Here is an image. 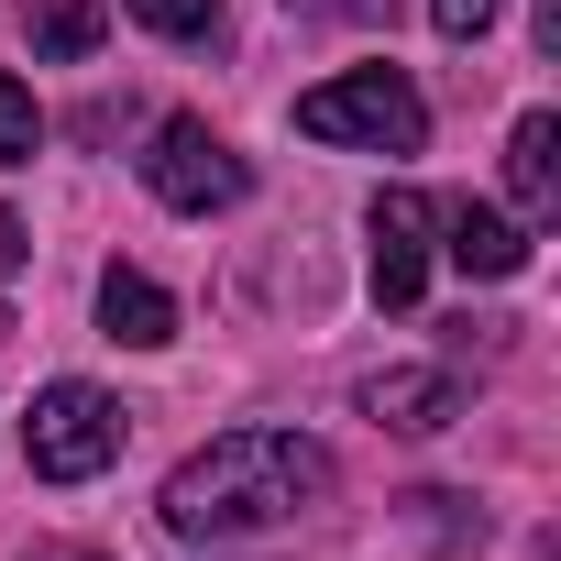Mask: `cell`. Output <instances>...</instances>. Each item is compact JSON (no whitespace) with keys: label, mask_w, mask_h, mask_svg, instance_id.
I'll return each instance as SVG.
<instances>
[{"label":"cell","mask_w":561,"mask_h":561,"mask_svg":"<svg viewBox=\"0 0 561 561\" xmlns=\"http://www.w3.org/2000/svg\"><path fill=\"white\" fill-rule=\"evenodd\" d=\"M320 495H331V451L309 430H220L209 451H187L165 473V528L231 550V539H264V528L309 517Z\"/></svg>","instance_id":"1"},{"label":"cell","mask_w":561,"mask_h":561,"mask_svg":"<svg viewBox=\"0 0 561 561\" xmlns=\"http://www.w3.org/2000/svg\"><path fill=\"white\" fill-rule=\"evenodd\" d=\"M298 133L309 144H364V154H419L430 144V100L397 78V67H342L298 100Z\"/></svg>","instance_id":"2"},{"label":"cell","mask_w":561,"mask_h":561,"mask_svg":"<svg viewBox=\"0 0 561 561\" xmlns=\"http://www.w3.org/2000/svg\"><path fill=\"white\" fill-rule=\"evenodd\" d=\"M122 440H133V419H122V397L89 386V375H56V386L34 397V419H23V462H34L45 484H89V473H111Z\"/></svg>","instance_id":"3"},{"label":"cell","mask_w":561,"mask_h":561,"mask_svg":"<svg viewBox=\"0 0 561 561\" xmlns=\"http://www.w3.org/2000/svg\"><path fill=\"white\" fill-rule=\"evenodd\" d=\"M144 187L165 198V209H187V220H209V209H231L242 187H253V165L198 122V111H165L154 122V144H144Z\"/></svg>","instance_id":"4"},{"label":"cell","mask_w":561,"mask_h":561,"mask_svg":"<svg viewBox=\"0 0 561 561\" xmlns=\"http://www.w3.org/2000/svg\"><path fill=\"white\" fill-rule=\"evenodd\" d=\"M364 231H375V309H419V287H430V198L419 187H386L375 209H364Z\"/></svg>","instance_id":"5"},{"label":"cell","mask_w":561,"mask_h":561,"mask_svg":"<svg viewBox=\"0 0 561 561\" xmlns=\"http://www.w3.org/2000/svg\"><path fill=\"white\" fill-rule=\"evenodd\" d=\"M430 231H440V253H451L462 275H484V287L528 275V231H517L506 209H484V198H462V209H430Z\"/></svg>","instance_id":"6"},{"label":"cell","mask_w":561,"mask_h":561,"mask_svg":"<svg viewBox=\"0 0 561 561\" xmlns=\"http://www.w3.org/2000/svg\"><path fill=\"white\" fill-rule=\"evenodd\" d=\"M451 408H462V386H451L440 364H386V375H364V419H375V430H451Z\"/></svg>","instance_id":"7"},{"label":"cell","mask_w":561,"mask_h":561,"mask_svg":"<svg viewBox=\"0 0 561 561\" xmlns=\"http://www.w3.org/2000/svg\"><path fill=\"white\" fill-rule=\"evenodd\" d=\"M100 331H111L122 353H165V342H176V298L154 287L144 264H111V275H100Z\"/></svg>","instance_id":"8"},{"label":"cell","mask_w":561,"mask_h":561,"mask_svg":"<svg viewBox=\"0 0 561 561\" xmlns=\"http://www.w3.org/2000/svg\"><path fill=\"white\" fill-rule=\"evenodd\" d=\"M506 187H517V209H528V220H550V209H561V122H550V111H528V122L506 133Z\"/></svg>","instance_id":"9"},{"label":"cell","mask_w":561,"mask_h":561,"mask_svg":"<svg viewBox=\"0 0 561 561\" xmlns=\"http://www.w3.org/2000/svg\"><path fill=\"white\" fill-rule=\"evenodd\" d=\"M100 34H111V12H100V0H23V45H34L45 67L100 56Z\"/></svg>","instance_id":"10"},{"label":"cell","mask_w":561,"mask_h":561,"mask_svg":"<svg viewBox=\"0 0 561 561\" xmlns=\"http://www.w3.org/2000/svg\"><path fill=\"white\" fill-rule=\"evenodd\" d=\"M122 12H133L144 34H165V45H209V34H220V0H122Z\"/></svg>","instance_id":"11"},{"label":"cell","mask_w":561,"mask_h":561,"mask_svg":"<svg viewBox=\"0 0 561 561\" xmlns=\"http://www.w3.org/2000/svg\"><path fill=\"white\" fill-rule=\"evenodd\" d=\"M34 144H45V111H34V89L0 67V165H34Z\"/></svg>","instance_id":"12"},{"label":"cell","mask_w":561,"mask_h":561,"mask_svg":"<svg viewBox=\"0 0 561 561\" xmlns=\"http://www.w3.org/2000/svg\"><path fill=\"white\" fill-rule=\"evenodd\" d=\"M495 12H506V0H430V23H440L451 45H473V34H484Z\"/></svg>","instance_id":"13"},{"label":"cell","mask_w":561,"mask_h":561,"mask_svg":"<svg viewBox=\"0 0 561 561\" xmlns=\"http://www.w3.org/2000/svg\"><path fill=\"white\" fill-rule=\"evenodd\" d=\"M23 253H34V231H23V209H0V275H23Z\"/></svg>","instance_id":"14"},{"label":"cell","mask_w":561,"mask_h":561,"mask_svg":"<svg viewBox=\"0 0 561 561\" xmlns=\"http://www.w3.org/2000/svg\"><path fill=\"white\" fill-rule=\"evenodd\" d=\"M287 12H386V0H287Z\"/></svg>","instance_id":"15"},{"label":"cell","mask_w":561,"mask_h":561,"mask_svg":"<svg viewBox=\"0 0 561 561\" xmlns=\"http://www.w3.org/2000/svg\"><path fill=\"white\" fill-rule=\"evenodd\" d=\"M34 561H100V550H34Z\"/></svg>","instance_id":"16"}]
</instances>
